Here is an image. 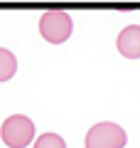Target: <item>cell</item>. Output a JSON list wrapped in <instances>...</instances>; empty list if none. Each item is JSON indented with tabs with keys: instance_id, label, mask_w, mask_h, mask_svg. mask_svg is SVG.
<instances>
[{
	"instance_id": "1",
	"label": "cell",
	"mask_w": 140,
	"mask_h": 148,
	"mask_svg": "<svg viewBox=\"0 0 140 148\" xmlns=\"http://www.w3.org/2000/svg\"><path fill=\"white\" fill-rule=\"evenodd\" d=\"M0 136L7 148H25L35 138V123H32V119L22 116V114L7 116L0 126Z\"/></svg>"
},
{
	"instance_id": "2",
	"label": "cell",
	"mask_w": 140,
	"mask_h": 148,
	"mask_svg": "<svg viewBox=\"0 0 140 148\" xmlns=\"http://www.w3.org/2000/svg\"><path fill=\"white\" fill-rule=\"evenodd\" d=\"M74 30V22H71V15L64 10H49L39 17V32L47 42L52 45H62L69 40Z\"/></svg>"
},
{
	"instance_id": "3",
	"label": "cell",
	"mask_w": 140,
	"mask_h": 148,
	"mask_svg": "<svg viewBox=\"0 0 140 148\" xmlns=\"http://www.w3.org/2000/svg\"><path fill=\"white\" fill-rule=\"evenodd\" d=\"M128 136L118 123H96L91 126V131L86 133V148H123Z\"/></svg>"
},
{
	"instance_id": "4",
	"label": "cell",
	"mask_w": 140,
	"mask_h": 148,
	"mask_svg": "<svg viewBox=\"0 0 140 148\" xmlns=\"http://www.w3.org/2000/svg\"><path fill=\"white\" fill-rule=\"evenodd\" d=\"M116 47L123 57L128 59H140V25H128L120 30Z\"/></svg>"
},
{
	"instance_id": "5",
	"label": "cell",
	"mask_w": 140,
	"mask_h": 148,
	"mask_svg": "<svg viewBox=\"0 0 140 148\" xmlns=\"http://www.w3.org/2000/svg\"><path fill=\"white\" fill-rule=\"evenodd\" d=\"M17 72V59L10 49L0 47V82H7L12 79V74Z\"/></svg>"
},
{
	"instance_id": "6",
	"label": "cell",
	"mask_w": 140,
	"mask_h": 148,
	"mask_svg": "<svg viewBox=\"0 0 140 148\" xmlns=\"http://www.w3.org/2000/svg\"><path fill=\"white\" fill-rule=\"evenodd\" d=\"M35 148H67V143L59 133H42L35 141Z\"/></svg>"
}]
</instances>
